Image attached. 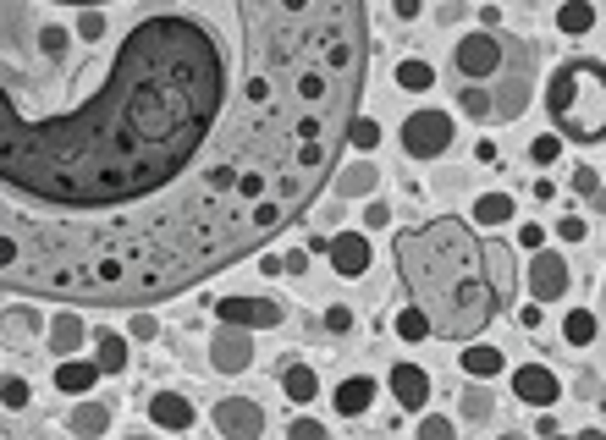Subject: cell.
<instances>
[{
  "label": "cell",
  "instance_id": "cell-9",
  "mask_svg": "<svg viewBox=\"0 0 606 440\" xmlns=\"http://www.w3.org/2000/svg\"><path fill=\"white\" fill-rule=\"evenodd\" d=\"M227 314H232V320H253V325H270V320H281V314H276L270 303H227Z\"/></svg>",
  "mask_w": 606,
  "mask_h": 440
},
{
  "label": "cell",
  "instance_id": "cell-13",
  "mask_svg": "<svg viewBox=\"0 0 606 440\" xmlns=\"http://www.w3.org/2000/svg\"><path fill=\"white\" fill-rule=\"evenodd\" d=\"M397 386L408 391V402H419V391H425V380H419V374H413V369H403V374H397Z\"/></svg>",
  "mask_w": 606,
  "mask_h": 440
},
{
  "label": "cell",
  "instance_id": "cell-16",
  "mask_svg": "<svg viewBox=\"0 0 606 440\" xmlns=\"http://www.w3.org/2000/svg\"><path fill=\"white\" fill-rule=\"evenodd\" d=\"M100 363H105V369H116V363H121V341H105V358H100Z\"/></svg>",
  "mask_w": 606,
  "mask_h": 440
},
{
  "label": "cell",
  "instance_id": "cell-15",
  "mask_svg": "<svg viewBox=\"0 0 606 440\" xmlns=\"http://www.w3.org/2000/svg\"><path fill=\"white\" fill-rule=\"evenodd\" d=\"M474 215H486V220H502V215H507V199H486V204L474 209Z\"/></svg>",
  "mask_w": 606,
  "mask_h": 440
},
{
  "label": "cell",
  "instance_id": "cell-7",
  "mask_svg": "<svg viewBox=\"0 0 606 440\" xmlns=\"http://www.w3.org/2000/svg\"><path fill=\"white\" fill-rule=\"evenodd\" d=\"M557 287H562V270H557V259H552V254H546V259H535V292H540V297H552Z\"/></svg>",
  "mask_w": 606,
  "mask_h": 440
},
{
  "label": "cell",
  "instance_id": "cell-8",
  "mask_svg": "<svg viewBox=\"0 0 606 440\" xmlns=\"http://www.w3.org/2000/svg\"><path fill=\"white\" fill-rule=\"evenodd\" d=\"M369 391H375L369 380H347V386L336 391V407H342V413H359V407L369 402Z\"/></svg>",
  "mask_w": 606,
  "mask_h": 440
},
{
  "label": "cell",
  "instance_id": "cell-11",
  "mask_svg": "<svg viewBox=\"0 0 606 440\" xmlns=\"http://www.w3.org/2000/svg\"><path fill=\"white\" fill-rule=\"evenodd\" d=\"M154 419H166V424H187V407H182V402H166V396H161V402H154Z\"/></svg>",
  "mask_w": 606,
  "mask_h": 440
},
{
  "label": "cell",
  "instance_id": "cell-10",
  "mask_svg": "<svg viewBox=\"0 0 606 440\" xmlns=\"http://www.w3.org/2000/svg\"><path fill=\"white\" fill-rule=\"evenodd\" d=\"M88 380H94V369H83V363H78V369H72V363L61 369V391H83Z\"/></svg>",
  "mask_w": 606,
  "mask_h": 440
},
{
  "label": "cell",
  "instance_id": "cell-5",
  "mask_svg": "<svg viewBox=\"0 0 606 440\" xmlns=\"http://www.w3.org/2000/svg\"><path fill=\"white\" fill-rule=\"evenodd\" d=\"M496 61H502V45L491 34H463L458 39V72L463 77H491Z\"/></svg>",
  "mask_w": 606,
  "mask_h": 440
},
{
  "label": "cell",
  "instance_id": "cell-3",
  "mask_svg": "<svg viewBox=\"0 0 606 440\" xmlns=\"http://www.w3.org/2000/svg\"><path fill=\"white\" fill-rule=\"evenodd\" d=\"M546 105L557 133L573 143H606V67L590 55H573L552 72Z\"/></svg>",
  "mask_w": 606,
  "mask_h": 440
},
{
  "label": "cell",
  "instance_id": "cell-1",
  "mask_svg": "<svg viewBox=\"0 0 606 440\" xmlns=\"http://www.w3.org/2000/svg\"><path fill=\"white\" fill-rule=\"evenodd\" d=\"M364 67V0H0V292L144 308L253 259Z\"/></svg>",
  "mask_w": 606,
  "mask_h": 440
},
{
  "label": "cell",
  "instance_id": "cell-12",
  "mask_svg": "<svg viewBox=\"0 0 606 440\" xmlns=\"http://www.w3.org/2000/svg\"><path fill=\"white\" fill-rule=\"evenodd\" d=\"M286 391H293L298 402H309V391H314V380H309V369H293V374H286Z\"/></svg>",
  "mask_w": 606,
  "mask_h": 440
},
{
  "label": "cell",
  "instance_id": "cell-14",
  "mask_svg": "<svg viewBox=\"0 0 606 440\" xmlns=\"http://www.w3.org/2000/svg\"><path fill=\"white\" fill-rule=\"evenodd\" d=\"M463 363H469V369H480V374H486V369H496V358H491V347H474V353H469Z\"/></svg>",
  "mask_w": 606,
  "mask_h": 440
},
{
  "label": "cell",
  "instance_id": "cell-4",
  "mask_svg": "<svg viewBox=\"0 0 606 440\" xmlns=\"http://www.w3.org/2000/svg\"><path fill=\"white\" fill-rule=\"evenodd\" d=\"M403 143H408V154H441L446 143H452V121L446 116H436V110H425V116H413L408 121V133H403Z\"/></svg>",
  "mask_w": 606,
  "mask_h": 440
},
{
  "label": "cell",
  "instance_id": "cell-2",
  "mask_svg": "<svg viewBox=\"0 0 606 440\" xmlns=\"http://www.w3.org/2000/svg\"><path fill=\"white\" fill-rule=\"evenodd\" d=\"M392 254H397V275L408 287L413 314L441 341L480 336L491 314L502 308V287L491 281V265H486V242L452 215L430 220L419 232H403Z\"/></svg>",
  "mask_w": 606,
  "mask_h": 440
},
{
  "label": "cell",
  "instance_id": "cell-6",
  "mask_svg": "<svg viewBox=\"0 0 606 440\" xmlns=\"http://www.w3.org/2000/svg\"><path fill=\"white\" fill-rule=\"evenodd\" d=\"M513 386H519L524 402H552V396H557V380H552L546 369H519V380H513Z\"/></svg>",
  "mask_w": 606,
  "mask_h": 440
}]
</instances>
